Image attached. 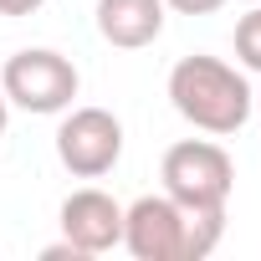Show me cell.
Here are the masks:
<instances>
[{
	"instance_id": "7",
	"label": "cell",
	"mask_w": 261,
	"mask_h": 261,
	"mask_svg": "<svg viewBox=\"0 0 261 261\" xmlns=\"http://www.w3.org/2000/svg\"><path fill=\"white\" fill-rule=\"evenodd\" d=\"M164 0H97V36L118 51H144L164 36Z\"/></svg>"
},
{
	"instance_id": "1",
	"label": "cell",
	"mask_w": 261,
	"mask_h": 261,
	"mask_svg": "<svg viewBox=\"0 0 261 261\" xmlns=\"http://www.w3.org/2000/svg\"><path fill=\"white\" fill-rule=\"evenodd\" d=\"M225 236V210H190L169 195L123 205V246L134 261H205Z\"/></svg>"
},
{
	"instance_id": "8",
	"label": "cell",
	"mask_w": 261,
	"mask_h": 261,
	"mask_svg": "<svg viewBox=\"0 0 261 261\" xmlns=\"http://www.w3.org/2000/svg\"><path fill=\"white\" fill-rule=\"evenodd\" d=\"M236 57L246 72H261V6L236 21Z\"/></svg>"
},
{
	"instance_id": "6",
	"label": "cell",
	"mask_w": 261,
	"mask_h": 261,
	"mask_svg": "<svg viewBox=\"0 0 261 261\" xmlns=\"http://www.w3.org/2000/svg\"><path fill=\"white\" fill-rule=\"evenodd\" d=\"M62 236L82 251V256H102L113 246H123V205L108 190H72L62 200Z\"/></svg>"
},
{
	"instance_id": "2",
	"label": "cell",
	"mask_w": 261,
	"mask_h": 261,
	"mask_svg": "<svg viewBox=\"0 0 261 261\" xmlns=\"http://www.w3.org/2000/svg\"><path fill=\"white\" fill-rule=\"evenodd\" d=\"M169 102H174V113L185 123L200 128V134L230 139V134L246 128L256 92H251L246 72H236L220 57H179L169 67Z\"/></svg>"
},
{
	"instance_id": "9",
	"label": "cell",
	"mask_w": 261,
	"mask_h": 261,
	"mask_svg": "<svg viewBox=\"0 0 261 261\" xmlns=\"http://www.w3.org/2000/svg\"><path fill=\"white\" fill-rule=\"evenodd\" d=\"M169 11H179V16H210V11H220L225 0H164Z\"/></svg>"
},
{
	"instance_id": "13",
	"label": "cell",
	"mask_w": 261,
	"mask_h": 261,
	"mask_svg": "<svg viewBox=\"0 0 261 261\" xmlns=\"http://www.w3.org/2000/svg\"><path fill=\"white\" fill-rule=\"evenodd\" d=\"M251 113H256V123H261V92H256V102H251Z\"/></svg>"
},
{
	"instance_id": "4",
	"label": "cell",
	"mask_w": 261,
	"mask_h": 261,
	"mask_svg": "<svg viewBox=\"0 0 261 261\" xmlns=\"http://www.w3.org/2000/svg\"><path fill=\"white\" fill-rule=\"evenodd\" d=\"M77 87H82V77H77L72 57H62L51 46H26V51L6 57V67H0V92H6V102L21 108V113H36V118L67 113Z\"/></svg>"
},
{
	"instance_id": "10",
	"label": "cell",
	"mask_w": 261,
	"mask_h": 261,
	"mask_svg": "<svg viewBox=\"0 0 261 261\" xmlns=\"http://www.w3.org/2000/svg\"><path fill=\"white\" fill-rule=\"evenodd\" d=\"M41 261H87V256H82V251H77V246L62 236L57 246H46V251H41Z\"/></svg>"
},
{
	"instance_id": "3",
	"label": "cell",
	"mask_w": 261,
	"mask_h": 261,
	"mask_svg": "<svg viewBox=\"0 0 261 261\" xmlns=\"http://www.w3.org/2000/svg\"><path fill=\"white\" fill-rule=\"evenodd\" d=\"M159 179H164V195L190 210H225L236 190V164L215 139H179L164 149Z\"/></svg>"
},
{
	"instance_id": "5",
	"label": "cell",
	"mask_w": 261,
	"mask_h": 261,
	"mask_svg": "<svg viewBox=\"0 0 261 261\" xmlns=\"http://www.w3.org/2000/svg\"><path fill=\"white\" fill-rule=\"evenodd\" d=\"M57 159L77 179H102L123 159V123L108 108H67L57 128Z\"/></svg>"
},
{
	"instance_id": "12",
	"label": "cell",
	"mask_w": 261,
	"mask_h": 261,
	"mask_svg": "<svg viewBox=\"0 0 261 261\" xmlns=\"http://www.w3.org/2000/svg\"><path fill=\"white\" fill-rule=\"evenodd\" d=\"M6 128H11V102H6V92H0V139H6Z\"/></svg>"
},
{
	"instance_id": "11",
	"label": "cell",
	"mask_w": 261,
	"mask_h": 261,
	"mask_svg": "<svg viewBox=\"0 0 261 261\" xmlns=\"http://www.w3.org/2000/svg\"><path fill=\"white\" fill-rule=\"evenodd\" d=\"M46 0H0V16H36Z\"/></svg>"
}]
</instances>
